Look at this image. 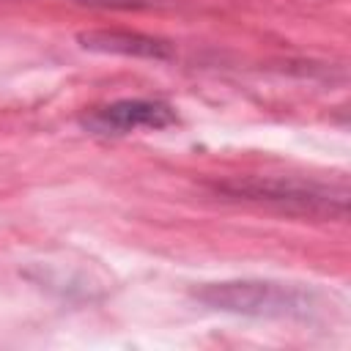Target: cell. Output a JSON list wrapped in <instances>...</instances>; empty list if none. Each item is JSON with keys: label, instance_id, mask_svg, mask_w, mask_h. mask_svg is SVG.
<instances>
[{"label": "cell", "instance_id": "1", "mask_svg": "<svg viewBox=\"0 0 351 351\" xmlns=\"http://www.w3.org/2000/svg\"><path fill=\"white\" fill-rule=\"evenodd\" d=\"M217 192L230 200L261 203V206L277 208L282 214L318 217V219L346 217V206H348L346 186H332V184H321L313 178H296V176L230 178V181H219Z\"/></svg>", "mask_w": 351, "mask_h": 351}, {"label": "cell", "instance_id": "2", "mask_svg": "<svg viewBox=\"0 0 351 351\" xmlns=\"http://www.w3.org/2000/svg\"><path fill=\"white\" fill-rule=\"evenodd\" d=\"M195 296L214 310L239 313V315L280 318V315H304L310 310V293H304L296 285L269 282V280L211 282L195 291Z\"/></svg>", "mask_w": 351, "mask_h": 351}, {"label": "cell", "instance_id": "3", "mask_svg": "<svg viewBox=\"0 0 351 351\" xmlns=\"http://www.w3.org/2000/svg\"><path fill=\"white\" fill-rule=\"evenodd\" d=\"M170 123H176V110L159 99H118L82 118V126L93 134H129L137 129H165Z\"/></svg>", "mask_w": 351, "mask_h": 351}, {"label": "cell", "instance_id": "4", "mask_svg": "<svg viewBox=\"0 0 351 351\" xmlns=\"http://www.w3.org/2000/svg\"><path fill=\"white\" fill-rule=\"evenodd\" d=\"M80 44L85 49H96V52H115V55H134V58H170V44L151 38V36H140V33H123V30H93V33H82Z\"/></svg>", "mask_w": 351, "mask_h": 351}]
</instances>
